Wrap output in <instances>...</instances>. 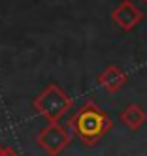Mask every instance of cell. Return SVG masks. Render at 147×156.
I'll list each match as a JSON object with an SVG mask.
<instances>
[{"label":"cell","instance_id":"8992f818","mask_svg":"<svg viewBox=\"0 0 147 156\" xmlns=\"http://www.w3.org/2000/svg\"><path fill=\"white\" fill-rule=\"evenodd\" d=\"M145 120H147V113H145V109L141 105H138V104L127 105L123 109V113H121V122L132 132L140 130L145 124Z\"/></svg>","mask_w":147,"mask_h":156},{"label":"cell","instance_id":"6da1fadb","mask_svg":"<svg viewBox=\"0 0 147 156\" xmlns=\"http://www.w3.org/2000/svg\"><path fill=\"white\" fill-rule=\"evenodd\" d=\"M113 122L104 109H100L94 102H85L70 119V128L74 133L89 147L94 145L111 130Z\"/></svg>","mask_w":147,"mask_h":156},{"label":"cell","instance_id":"7a4b0ae2","mask_svg":"<svg viewBox=\"0 0 147 156\" xmlns=\"http://www.w3.org/2000/svg\"><path fill=\"white\" fill-rule=\"evenodd\" d=\"M32 105L43 119H47L49 122H57L68 109H72L74 102L59 85L51 83L34 98Z\"/></svg>","mask_w":147,"mask_h":156},{"label":"cell","instance_id":"ba28073f","mask_svg":"<svg viewBox=\"0 0 147 156\" xmlns=\"http://www.w3.org/2000/svg\"><path fill=\"white\" fill-rule=\"evenodd\" d=\"M8 156H21V154H17L13 149H9V151H8Z\"/></svg>","mask_w":147,"mask_h":156},{"label":"cell","instance_id":"52a82bcc","mask_svg":"<svg viewBox=\"0 0 147 156\" xmlns=\"http://www.w3.org/2000/svg\"><path fill=\"white\" fill-rule=\"evenodd\" d=\"M8 151H9V147H2L0 145V156H8Z\"/></svg>","mask_w":147,"mask_h":156},{"label":"cell","instance_id":"277c9868","mask_svg":"<svg viewBox=\"0 0 147 156\" xmlns=\"http://www.w3.org/2000/svg\"><path fill=\"white\" fill-rule=\"evenodd\" d=\"M111 19L115 21V25L123 30H132L136 28L140 23H141V19H143V13H141V9L132 4L130 0H121V2L115 6V9L111 12Z\"/></svg>","mask_w":147,"mask_h":156},{"label":"cell","instance_id":"5b68a950","mask_svg":"<svg viewBox=\"0 0 147 156\" xmlns=\"http://www.w3.org/2000/svg\"><path fill=\"white\" fill-rule=\"evenodd\" d=\"M127 83V73L119 66H108V68L98 75V85L108 92H117Z\"/></svg>","mask_w":147,"mask_h":156},{"label":"cell","instance_id":"3957f363","mask_svg":"<svg viewBox=\"0 0 147 156\" xmlns=\"http://www.w3.org/2000/svg\"><path fill=\"white\" fill-rule=\"evenodd\" d=\"M36 141L49 156H59L70 145L72 139H70V133H68V130L64 126H61L59 122H49L45 128L40 130Z\"/></svg>","mask_w":147,"mask_h":156},{"label":"cell","instance_id":"9c48e42d","mask_svg":"<svg viewBox=\"0 0 147 156\" xmlns=\"http://www.w3.org/2000/svg\"><path fill=\"white\" fill-rule=\"evenodd\" d=\"M141 2H145V4H147V0H141Z\"/></svg>","mask_w":147,"mask_h":156}]
</instances>
